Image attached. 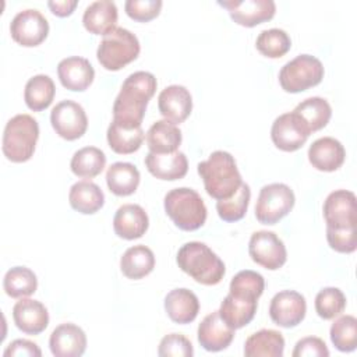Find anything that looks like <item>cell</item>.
<instances>
[{
	"label": "cell",
	"instance_id": "obj_7",
	"mask_svg": "<svg viewBox=\"0 0 357 357\" xmlns=\"http://www.w3.org/2000/svg\"><path fill=\"white\" fill-rule=\"evenodd\" d=\"M324 66L311 54H298L279 71L280 86L290 93H298L318 85L324 78Z\"/></svg>",
	"mask_w": 357,
	"mask_h": 357
},
{
	"label": "cell",
	"instance_id": "obj_31",
	"mask_svg": "<svg viewBox=\"0 0 357 357\" xmlns=\"http://www.w3.org/2000/svg\"><path fill=\"white\" fill-rule=\"evenodd\" d=\"M139 172L128 162H116L106 172V183L109 190L119 197H127L137 191L139 185Z\"/></svg>",
	"mask_w": 357,
	"mask_h": 357
},
{
	"label": "cell",
	"instance_id": "obj_44",
	"mask_svg": "<svg viewBox=\"0 0 357 357\" xmlns=\"http://www.w3.org/2000/svg\"><path fill=\"white\" fill-rule=\"evenodd\" d=\"M162 6V0H127L124 10L134 21L148 22L159 15Z\"/></svg>",
	"mask_w": 357,
	"mask_h": 357
},
{
	"label": "cell",
	"instance_id": "obj_36",
	"mask_svg": "<svg viewBox=\"0 0 357 357\" xmlns=\"http://www.w3.org/2000/svg\"><path fill=\"white\" fill-rule=\"evenodd\" d=\"M3 289L6 294L13 298L28 297L38 289L36 275L26 266H14L6 272Z\"/></svg>",
	"mask_w": 357,
	"mask_h": 357
},
{
	"label": "cell",
	"instance_id": "obj_47",
	"mask_svg": "<svg viewBox=\"0 0 357 357\" xmlns=\"http://www.w3.org/2000/svg\"><path fill=\"white\" fill-rule=\"evenodd\" d=\"M78 6L77 0H61V1H47V7L57 17H68L73 14Z\"/></svg>",
	"mask_w": 357,
	"mask_h": 357
},
{
	"label": "cell",
	"instance_id": "obj_18",
	"mask_svg": "<svg viewBox=\"0 0 357 357\" xmlns=\"http://www.w3.org/2000/svg\"><path fill=\"white\" fill-rule=\"evenodd\" d=\"M15 326L26 335H39L49 325L47 308L38 300L20 298L13 307Z\"/></svg>",
	"mask_w": 357,
	"mask_h": 357
},
{
	"label": "cell",
	"instance_id": "obj_40",
	"mask_svg": "<svg viewBox=\"0 0 357 357\" xmlns=\"http://www.w3.org/2000/svg\"><path fill=\"white\" fill-rule=\"evenodd\" d=\"M315 311L322 319H333L346 308V296L337 287H324L315 296Z\"/></svg>",
	"mask_w": 357,
	"mask_h": 357
},
{
	"label": "cell",
	"instance_id": "obj_16",
	"mask_svg": "<svg viewBox=\"0 0 357 357\" xmlns=\"http://www.w3.org/2000/svg\"><path fill=\"white\" fill-rule=\"evenodd\" d=\"M49 346L56 357H79L86 349V335L75 324H61L53 329Z\"/></svg>",
	"mask_w": 357,
	"mask_h": 357
},
{
	"label": "cell",
	"instance_id": "obj_4",
	"mask_svg": "<svg viewBox=\"0 0 357 357\" xmlns=\"http://www.w3.org/2000/svg\"><path fill=\"white\" fill-rule=\"evenodd\" d=\"M165 211L173 223L184 231L204 226L208 211L201 195L188 187L173 188L165 195Z\"/></svg>",
	"mask_w": 357,
	"mask_h": 357
},
{
	"label": "cell",
	"instance_id": "obj_39",
	"mask_svg": "<svg viewBox=\"0 0 357 357\" xmlns=\"http://www.w3.org/2000/svg\"><path fill=\"white\" fill-rule=\"evenodd\" d=\"M331 340L343 353H350L357 347V319L353 315L339 317L331 326Z\"/></svg>",
	"mask_w": 357,
	"mask_h": 357
},
{
	"label": "cell",
	"instance_id": "obj_8",
	"mask_svg": "<svg viewBox=\"0 0 357 357\" xmlns=\"http://www.w3.org/2000/svg\"><path fill=\"white\" fill-rule=\"evenodd\" d=\"M294 202L296 197L289 185L283 183L266 184L259 191L255 218L262 225H275L293 209Z\"/></svg>",
	"mask_w": 357,
	"mask_h": 357
},
{
	"label": "cell",
	"instance_id": "obj_38",
	"mask_svg": "<svg viewBox=\"0 0 357 357\" xmlns=\"http://www.w3.org/2000/svg\"><path fill=\"white\" fill-rule=\"evenodd\" d=\"M255 46L261 54L269 59H279L284 56L291 47V39L284 29L271 28L262 31L257 40Z\"/></svg>",
	"mask_w": 357,
	"mask_h": 357
},
{
	"label": "cell",
	"instance_id": "obj_27",
	"mask_svg": "<svg viewBox=\"0 0 357 357\" xmlns=\"http://www.w3.org/2000/svg\"><path fill=\"white\" fill-rule=\"evenodd\" d=\"M149 152L173 153L178 149L183 135L180 128L169 120L155 121L145 134Z\"/></svg>",
	"mask_w": 357,
	"mask_h": 357
},
{
	"label": "cell",
	"instance_id": "obj_32",
	"mask_svg": "<svg viewBox=\"0 0 357 357\" xmlns=\"http://www.w3.org/2000/svg\"><path fill=\"white\" fill-rule=\"evenodd\" d=\"M54 93L56 86L53 79L46 74H38L26 81L24 89V100L31 110L40 112L52 105Z\"/></svg>",
	"mask_w": 357,
	"mask_h": 357
},
{
	"label": "cell",
	"instance_id": "obj_43",
	"mask_svg": "<svg viewBox=\"0 0 357 357\" xmlns=\"http://www.w3.org/2000/svg\"><path fill=\"white\" fill-rule=\"evenodd\" d=\"M326 240L332 250L342 254H351L357 248L356 227H326Z\"/></svg>",
	"mask_w": 357,
	"mask_h": 357
},
{
	"label": "cell",
	"instance_id": "obj_2",
	"mask_svg": "<svg viewBox=\"0 0 357 357\" xmlns=\"http://www.w3.org/2000/svg\"><path fill=\"white\" fill-rule=\"evenodd\" d=\"M197 170L208 195L218 201L230 198L243 183L234 158L226 151L212 152L206 160L198 163Z\"/></svg>",
	"mask_w": 357,
	"mask_h": 357
},
{
	"label": "cell",
	"instance_id": "obj_23",
	"mask_svg": "<svg viewBox=\"0 0 357 357\" xmlns=\"http://www.w3.org/2000/svg\"><path fill=\"white\" fill-rule=\"evenodd\" d=\"M145 166L153 177L159 180L174 181L183 178L187 174L188 160L187 156L180 151L173 153L148 152L145 156Z\"/></svg>",
	"mask_w": 357,
	"mask_h": 357
},
{
	"label": "cell",
	"instance_id": "obj_13",
	"mask_svg": "<svg viewBox=\"0 0 357 357\" xmlns=\"http://www.w3.org/2000/svg\"><path fill=\"white\" fill-rule=\"evenodd\" d=\"M307 303L301 293L296 290H282L276 293L269 304L271 319L282 328H294L305 317Z\"/></svg>",
	"mask_w": 357,
	"mask_h": 357
},
{
	"label": "cell",
	"instance_id": "obj_26",
	"mask_svg": "<svg viewBox=\"0 0 357 357\" xmlns=\"http://www.w3.org/2000/svg\"><path fill=\"white\" fill-rule=\"evenodd\" d=\"M165 310L173 322L190 324L199 312V300L188 289H173L165 297Z\"/></svg>",
	"mask_w": 357,
	"mask_h": 357
},
{
	"label": "cell",
	"instance_id": "obj_46",
	"mask_svg": "<svg viewBox=\"0 0 357 357\" xmlns=\"http://www.w3.org/2000/svg\"><path fill=\"white\" fill-rule=\"evenodd\" d=\"M4 357H20V356H26V357H40L42 351L39 346L31 340L26 339H15L13 340L6 350L3 351Z\"/></svg>",
	"mask_w": 357,
	"mask_h": 357
},
{
	"label": "cell",
	"instance_id": "obj_21",
	"mask_svg": "<svg viewBox=\"0 0 357 357\" xmlns=\"http://www.w3.org/2000/svg\"><path fill=\"white\" fill-rule=\"evenodd\" d=\"M149 219L145 209L137 204L121 205L113 218L114 233L124 240H135L145 234Z\"/></svg>",
	"mask_w": 357,
	"mask_h": 357
},
{
	"label": "cell",
	"instance_id": "obj_37",
	"mask_svg": "<svg viewBox=\"0 0 357 357\" xmlns=\"http://www.w3.org/2000/svg\"><path fill=\"white\" fill-rule=\"evenodd\" d=\"M250 198V185L247 183H241L238 190L230 198L219 199L216 202V211L219 218L225 222H237L243 219L247 213Z\"/></svg>",
	"mask_w": 357,
	"mask_h": 357
},
{
	"label": "cell",
	"instance_id": "obj_24",
	"mask_svg": "<svg viewBox=\"0 0 357 357\" xmlns=\"http://www.w3.org/2000/svg\"><path fill=\"white\" fill-rule=\"evenodd\" d=\"M258 300L229 293L219 308L220 318L234 331L248 325L257 312Z\"/></svg>",
	"mask_w": 357,
	"mask_h": 357
},
{
	"label": "cell",
	"instance_id": "obj_14",
	"mask_svg": "<svg viewBox=\"0 0 357 357\" xmlns=\"http://www.w3.org/2000/svg\"><path fill=\"white\" fill-rule=\"evenodd\" d=\"M326 227H357V204L354 192L349 190L332 191L324 202Z\"/></svg>",
	"mask_w": 357,
	"mask_h": 357
},
{
	"label": "cell",
	"instance_id": "obj_41",
	"mask_svg": "<svg viewBox=\"0 0 357 357\" xmlns=\"http://www.w3.org/2000/svg\"><path fill=\"white\" fill-rule=\"evenodd\" d=\"M265 289V279L261 273L251 271V269H244L237 272L233 279L230 280L229 286V293L233 294H240L245 297H251L258 300Z\"/></svg>",
	"mask_w": 357,
	"mask_h": 357
},
{
	"label": "cell",
	"instance_id": "obj_17",
	"mask_svg": "<svg viewBox=\"0 0 357 357\" xmlns=\"http://www.w3.org/2000/svg\"><path fill=\"white\" fill-rule=\"evenodd\" d=\"M160 114L173 124L183 123L192 110V98L190 91L183 85H169L158 96Z\"/></svg>",
	"mask_w": 357,
	"mask_h": 357
},
{
	"label": "cell",
	"instance_id": "obj_34",
	"mask_svg": "<svg viewBox=\"0 0 357 357\" xmlns=\"http://www.w3.org/2000/svg\"><path fill=\"white\" fill-rule=\"evenodd\" d=\"M106 166V155L96 146H84L78 149L70 162L71 172L81 178H93L102 173Z\"/></svg>",
	"mask_w": 357,
	"mask_h": 357
},
{
	"label": "cell",
	"instance_id": "obj_42",
	"mask_svg": "<svg viewBox=\"0 0 357 357\" xmlns=\"http://www.w3.org/2000/svg\"><path fill=\"white\" fill-rule=\"evenodd\" d=\"M158 354L160 357H192L194 349L191 342L180 333H169L165 337H162Z\"/></svg>",
	"mask_w": 357,
	"mask_h": 357
},
{
	"label": "cell",
	"instance_id": "obj_25",
	"mask_svg": "<svg viewBox=\"0 0 357 357\" xmlns=\"http://www.w3.org/2000/svg\"><path fill=\"white\" fill-rule=\"evenodd\" d=\"M117 6L112 0H96L91 3L82 15L85 29L93 35H107L117 24Z\"/></svg>",
	"mask_w": 357,
	"mask_h": 357
},
{
	"label": "cell",
	"instance_id": "obj_33",
	"mask_svg": "<svg viewBox=\"0 0 357 357\" xmlns=\"http://www.w3.org/2000/svg\"><path fill=\"white\" fill-rule=\"evenodd\" d=\"M305 124L310 132L324 128L332 116V107L324 98L311 96L300 102L293 110Z\"/></svg>",
	"mask_w": 357,
	"mask_h": 357
},
{
	"label": "cell",
	"instance_id": "obj_30",
	"mask_svg": "<svg viewBox=\"0 0 357 357\" xmlns=\"http://www.w3.org/2000/svg\"><path fill=\"white\" fill-rule=\"evenodd\" d=\"M155 268L153 251L144 245H132L124 251L120 258V269L124 276L132 280H138L149 275Z\"/></svg>",
	"mask_w": 357,
	"mask_h": 357
},
{
	"label": "cell",
	"instance_id": "obj_10",
	"mask_svg": "<svg viewBox=\"0 0 357 357\" xmlns=\"http://www.w3.org/2000/svg\"><path fill=\"white\" fill-rule=\"evenodd\" d=\"M10 33L18 45L33 47L47 38L49 22L39 10L26 8L14 15L10 24Z\"/></svg>",
	"mask_w": 357,
	"mask_h": 357
},
{
	"label": "cell",
	"instance_id": "obj_12",
	"mask_svg": "<svg viewBox=\"0 0 357 357\" xmlns=\"http://www.w3.org/2000/svg\"><path fill=\"white\" fill-rule=\"evenodd\" d=\"M310 131L303 120L294 113H283L275 119L271 128V138L276 148L284 152L300 149L310 137Z\"/></svg>",
	"mask_w": 357,
	"mask_h": 357
},
{
	"label": "cell",
	"instance_id": "obj_28",
	"mask_svg": "<svg viewBox=\"0 0 357 357\" xmlns=\"http://www.w3.org/2000/svg\"><path fill=\"white\" fill-rule=\"evenodd\" d=\"M68 202L74 211L84 215H92L103 206L105 194L93 181L81 180L71 185Z\"/></svg>",
	"mask_w": 357,
	"mask_h": 357
},
{
	"label": "cell",
	"instance_id": "obj_9",
	"mask_svg": "<svg viewBox=\"0 0 357 357\" xmlns=\"http://www.w3.org/2000/svg\"><path fill=\"white\" fill-rule=\"evenodd\" d=\"M251 259L269 271L282 268L287 259L284 243L273 231L258 230L252 233L248 243Z\"/></svg>",
	"mask_w": 357,
	"mask_h": 357
},
{
	"label": "cell",
	"instance_id": "obj_35",
	"mask_svg": "<svg viewBox=\"0 0 357 357\" xmlns=\"http://www.w3.org/2000/svg\"><path fill=\"white\" fill-rule=\"evenodd\" d=\"M106 137L112 151L120 155H128V153H134L141 148L145 134L142 127L128 128L112 121L110 126L107 127Z\"/></svg>",
	"mask_w": 357,
	"mask_h": 357
},
{
	"label": "cell",
	"instance_id": "obj_11",
	"mask_svg": "<svg viewBox=\"0 0 357 357\" xmlns=\"http://www.w3.org/2000/svg\"><path fill=\"white\" fill-rule=\"evenodd\" d=\"M50 123L56 134L67 141L81 138L88 128V117L84 107L68 99L59 102L52 109Z\"/></svg>",
	"mask_w": 357,
	"mask_h": 357
},
{
	"label": "cell",
	"instance_id": "obj_19",
	"mask_svg": "<svg viewBox=\"0 0 357 357\" xmlns=\"http://www.w3.org/2000/svg\"><path fill=\"white\" fill-rule=\"evenodd\" d=\"M198 342L206 351H220L230 346L234 339V329L219 315V311L208 314L198 326Z\"/></svg>",
	"mask_w": 357,
	"mask_h": 357
},
{
	"label": "cell",
	"instance_id": "obj_15",
	"mask_svg": "<svg viewBox=\"0 0 357 357\" xmlns=\"http://www.w3.org/2000/svg\"><path fill=\"white\" fill-rule=\"evenodd\" d=\"M218 4L229 11L236 24L248 28L272 20L276 13L273 0H219Z\"/></svg>",
	"mask_w": 357,
	"mask_h": 357
},
{
	"label": "cell",
	"instance_id": "obj_1",
	"mask_svg": "<svg viewBox=\"0 0 357 357\" xmlns=\"http://www.w3.org/2000/svg\"><path fill=\"white\" fill-rule=\"evenodd\" d=\"M158 81L152 73L135 71L130 74L113 103V120L114 123L137 128L141 127L148 102L155 95Z\"/></svg>",
	"mask_w": 357,
	"mask_h": 357
},
{
	"label": "cell",
	"instance_id": "obj_29",
	"mask_svg": "<svg viewBox=\"0 0 357 357\" xmlns=\"http://www.w3.org/2000/svg\"><path fill=\"white\" fill-rule=\"evenodd\" d=\"M284 337L273 329H261L247 337L244 343L245 357H282Z\"/></svg>",
	"mask_w": 357,
	"mask_h": 357
},
{
	"label": "cell",
	"instance_id": "obj_3",
	"mask_svg": "<svg viewBox=\"0 0 357 357\" xmlns=\"http://www.w3.org/2000/svg\"><path fill=\"white\" fill-rule=\"evenodd\" d=\"M176 261L183 272L205 286L220 283L226 272L223 261L201 241L183 244L177 252Z\"/></svg>",
	"mask_w": 357,
	"mask_h": 357
},
{
	"label": "cell",
	"instance_id": "obj_22",
	"mask_svg": "<svg viewBox=\"0 0 357 357\" xmlns=\"http://www.w3.org/2000/svg\"><path fill=\"white\" fill-rule=\"evenodd\" d=\"M346 158L344 146L333 137H322L315 139L308 148V160L317 170L335 172Z\"/></svg>",
	"mask_w": 357,
	"mask_h": 357
},
{
	"label": "cell",
	"instance_id": "obj_45",
	"mask_svg": "<svg viewBox=\"0 0 357 357\" xmlns=\"http://www.w3.org/2000/svg\"><path fill=\"white\" fill-rule=\"evenodd\" d=\"M293 357H328L329 350L325 342L317 336H307L300 339L291 353Z\"/></svg>",
	"mask_w": 357,
	"mask_h": 357
},
{
	"label": "cell",
	"instance_id": "obj_6",
	"mask_svg": "<svg viewBox=\"0 0 357 357\" xmlns=\"http://www.w3.org/2000/svg\"><path fill=\"white\" fill-rule=\"evenodd\" d=\"M141 50L138 38L128 29L117 26L103 36L96 57L100 66L109 71H119L134 61Z\"/></svg>",
	"mask_w": 357,
	"mask_h": 357
},
{
	"label": "cell",
	"instance_id": "obj_5",
	"mask_svg": "<svg viewBox=\"0 0 357 357\" xmlns=\"http://www.w3.org/2000/svg\"><path fill=\"white\" fill-rule=\"evenodd\" d=\"M39 138V124L29 114H15L11 117L3 132L1 149L4 156L14 162L22 163L32 158Z\"/></svg>",
	"mask_w": 357,
	"mask_h": 357
},
{
	"label": "cell",
	"instance_id": "obj_20",
	"mask_svg": "<svg viewBox=\"0 0 357 357\" xmlns=\"http://www.w3.org/2000/svg\"><path fill=\"white\" fill-rule=\"evenodd\" d=\"M57 75L64 88L82 92L93 82L95 70L88 59L71 56L57 64Z\"/></svg>",
	"mask_w": 357,
	"mask_h": 357
}]
</instances>
